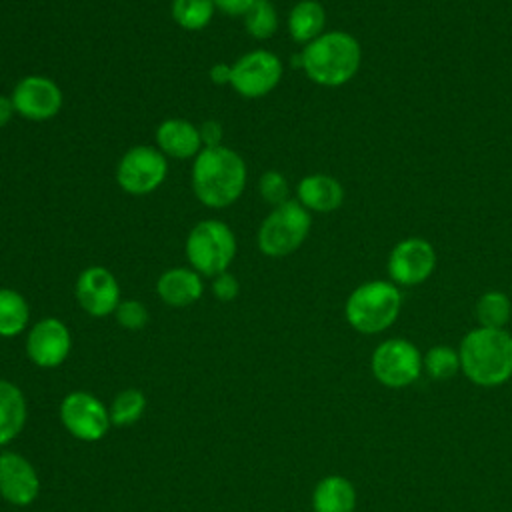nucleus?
<instances>
[{
	"label": "nucleus",
	"mask_w": 512,
	"mask_h": 512,
	"mask_svg": "<svg viewBox=\"0 0 512 512\" xmlns=\"http://www.w3.org/2000/svg\"><path fill=\"white\" fill-rule=\"evenodd\" d=\"M168 176V158L150 144L128 148L116 164V184L130 196H146L158 190Z\"/></svg>",
	"instance_id": "7"
},
{
	"label": "nucleus",
	"mask_w": 512,
	"mask_h": 512,
	"mask_svg": "<svg viewBox=\"0 0 512 512\" xmlns=\"http://www.w3.org/2000/svg\"><path fill=\"white\" fill-rule=\"evenodd\" d=\"M464 374L478 386H498L512 376V336L504 328H474L460 344Z\"/></svg>",
	"instance_id": "3"
},
{
	"label": "nucleus",
	"mask_w": 512,
	"mask_h": 512,
	"mask_svg": "<svg viewBox=\"0 0 512 512\" xmlns=\"http://www.w3.org/2000/svg\"><path fill=\"white\" fill-rule=\"evenodd\" d=\"M30 322V306L22 292L0 288V338L20 336Z\"/></svg>",
	"instance_id": "22"
},
{
	"label": "nucleus",
	"mask_w": 512,
	"mask_h": 512,
	"mask_svg": "<svg viewBox=\"0 0 512 512\" xmlns=\"http://www.w3.org/2000/svg\"><path fill=\"white\" fill-rule=\"evenodd\" d=\"M400 308L402 294L394 282L368 280L350 292L344 316L356 332L378 334L396 322Z\"/></svg>",
	"instance_id": "4"
},
{
	"label": "nucleus",
	"mask_w": 512,
	"mask_h": 512,
	"mask_svg": "<svg viewBox=\"0 0 512 512\" xmlns=\"http://www.w3.org/2000/svg\"><path fill=\"white\" fill-rule=\"evenodd\" d=\"M258 194L268 206H280L290 200V182L278 170H266L258 178Z\"/></svg>",
	"instance_id": "28"
},
{
	"label": "nucleus",
	"mask_w": 512,
	"mask_h": 512,
	"mask_svg": "<svg viewBox=\"0 0 512 512\" xmlns=\"http://www.w3.org/2000/svg\"><path fill=\"white\" fill-rule=\"evenodd\" d=\"M200 128V138H202V144L204 148H210V146H220L222 144V136H224V128L218 120H204L198 124Z\"/></svg>",
	"instance_id": "32"
},
{
	"label": "nucleus",
	"mask_w": 512,
	"mask_h": 512,
	"mask_svg": "<svg viewBox=\"0 0 512 512\" xmlns=\"http://www.w3.org/2000/svg\"><path fill=\"white\" fill-rule=\"evenodd\" d=\"M436 270V250L426 238L410 236L394 244L388 256V276L396 286H418Z\"/></svg>",
	"instance_id": "13"
},
{
	"label": "nucleus",
	"mask_w": 512,
	"mask_h": 512,
	"mask_svg": "<svg viewBox=\"0 0 512 512\" xmlns=\"http://www.w3.org/2000/svg\"><path fill=\"white\" fill-rule=\"evenodd\" d=\"M248 182L244 158L220 144L202 148L192 160L190 184L196 200L212 210H222L240 200Z\"/></svg>",
	"instance_id": "1"
},
{
	"label": "nucleus",
	"mask_w": 512,
	"mask_h": 512,
	"mask_svg": "<svg viewBox=\"0 0 512 512\" xmlns=\"http://www.w3.org/2000/svg\"><path fill=\"white\" fill-rule=\"evenodd\" d=\"M372 372L388 388L410 386L422 372L418 348L404 338H390L376 346L372 354Z\"/></svg>",
	"instance_id": "11"
},
{
	"label": "nucleus",
	"mask_w": 512,
	"mask_h": 512,
	"mask_svg": "<svg viewBox=\"0 0 512 512\" xmlns=\"http://www.w3.org/2000/svg\"><path fill=\"white\" fill-rule=\"evenodd\" d=\"M40 494V476L32 462L18 452H0V496L18 508L30 506Z\"/></svg>",
	"instance_id": "15"
},
{
	"label": "nucleus",
	"mask_w": 512,
	"mask_h": 512,
	"mask_svg": "<svg viewBox=\"0 0 512 512\" xmlns=\"http://www.w3.org/2000/svg\"><path fill=\"white\" fill-rule=\"evenodd\" d=\"M28 406L24 392L10 380L0 378V446L10 444L26 426Z\"/></svg>",
	"instance_id": "19"
},
{
	"label": "nucleus",
	"mask_w": 512,
	"mask_h": 512,
	"mask_svg": "<svg viewBox=\"0 0 512 512\" xmlns=\"http://www.w3.org/2000/svg\"><path fill=\"white\" fill-rule=\"evenodd\" d=\"M278 10L272 0H258L244 16V30L254 40H268L278 32Z\"/></svg>",
	"instance_id": "26"
},
{
	"label": "nucleus",
	"mask_w": 512,
	"mask_h": 512,
	"mask_svg": "<svg viewBox=\"0 0 512 512\" xmlns=\"http://www.w3.org/2000/svg\"><path fill=\"white\" fill-rule=\"evenodd\" d=\"M158 298L172 308H186L204 294V276L190 266H174L164 270L156 280Z\"/></svg>",
	"instance_id": "17"
},
{
	"label": "nucleus",
	"mask_w": 512,
	"mask_h": 512,
	"mask_svg": "<svg viewBox=\"0 0 512 512\" xmlns=\"http://www.w3.org/2000/svg\"><path fill=\"white\" fill-rule=\"evenodd\" d=\"M296 200L312 214H328L342 206L344 188L338 178L322 172L306 174L296 184Z\"/></svg>",
	"instance_id": "18"
},
{
	"label": "nucleus",
	"mask_w": 512,
	"mask_h": 512,
	"mask_svg": "<svg viewBox=\"0 0 512 512\" xmlns=\"http://www.w3.org/2000/svg\"><path fill=\"white\" fill-rule=\"evenodd\" d=\"M284 76V64L280 56L266 48L244 52L232 62L230 88L248 100L264 98L278 88Z\"/></svg>",
	"instance_id": "8"
},
{
	"label": "nucleus",
	"mask_w": 512,
	"mask_h": 512,
	"mask_svg": "<svg viewBox=\"0 0 512 512\" xmlns=\"http://www.w3.org/2000/svg\"><path fill=\"white\" fill-rule=\"evenodd\" d=\"M510 316L512 302L500 290H488L476 302V318L482 328H504Z\"/></svg>",
	"instance_id": "24"
},
{
	"label": "nucleus",
	"mask_w": 512,
	"mask_h": 512,
	"mask_svg": "<svg viewBox=\"0 0 512 512\" xmlns=\"http://www.w3.org/2000/svg\"><path fill=\"white\" fill-rule=\"evenodd\" d=\"M310 228V212L296 198H290L264 216L256 232V246L268 258H284L306 242Z\"/></svg>",
	"instance_id": "6"
},
{
	"label": "nucleus",
	"mask_w": 512,
	"mask_h": 512,
	"mask_svg": "<svg viewBox=\"0 0 512 512\" xmlns=\"http://www.w3.org/2000/svg\"><path fill=\"white\" fill-rule=\"evenodd\" d=\"M362 64L358 40L344 30H328L302 46L300 70L318 86L338 88L350 82Z\"/></svg>",
	"instance_id": "2"
},
{
	"label": "nucleus",
	"mask_w": 512,
	"mask_h": 512,
	"mask_svg": "<svg viewBox=\"0 0 512 512\" xmlns=\"http://www.w3.org/2000/svg\"><path fill=\"white\" fill-rule=\"evenodd\" d=\"M286 28L290 38L300 46H306L312 40H316L320 34L326 32V10L322 2L298 0L288 12Z\"/></svg>",
	"instance_id": "20"
},
{
	"label": "nucleus",
	"mask_w": 512,
	"mask_h": 512,
	"mask_svg": "<svg viewBox=\"0 0 512 512\" xmlns=\"http://www.w3.org/2000/svg\"><path fill=\"white\" fill-rule=\"evenodd\" d=\"M24 350L34 366L44 370L58 368L72 350L70 328L60 318L46 316L28 328Z\"/></svg>",
	"instance_id": "12"
},
{
	"label": "nucleus",
	"mask_w": 512,
	"mask_h": 512,
	"mask_svg": "<svg viewBox=\"0 0 512 512\" xmlns=\"http://www.w3.org/2000/svg\"><path fill=\"white\" fill-rule=\"evenodd\" d=\"M212 2L216 6V12H222L234 18H244L258 0H212Z\"/></svg>",
	"instance_id": "31"
},
{
	"label": "nucleus",
	"mask_w": 512,
	"mask_h": 512,
	"mask_svg": "<svg viewBox=\"0 0 512 512\" xmlns=\"http://www.w3.org/2000/svg\"><path fill=\"white\" fill-rule=\"evenodd\" d=\"M116 322L124 328V330H142L146 328V324L150 322V312L146 308L144 302L140 300H122L114 312Z\"/></svg>",
	"instance_id": "29"
},
{
	"label": "nucleus",
	"mask_w": 512,
	"mask_h": 512,
	"mask_svg": "<svg viewBox=\"0 0 512 512\" xmlns=\"http://www.w3.org/2000/svg\"><path fill=\"white\" fill-rule=\"evenodd\" d=\"M154 146L170 160H194L204 148L198 124L186 118H166L156 126Z\"/></svg>",
	"instance_id": "16"
},
{
	"label": "nucleus",
	"mask_w": 512,
	"mask_h": 512,
	"mask_svg": "<svg viewBox=\"0 0 512 512\" xmlns=\"http://www.w3.org/2000/svg\"><path fill=\"white\" fill-rule=\"evenodd\" d=\"M58 412L66 432L80 442H98L112 426L110 412L104 402L86 390L68 392L62 398Z\"/></svg>",
	"instance_id": "9"
},
{
	"label": "nucleus",
	"mask_w": 512,
	"mask_h": 512,
	"mask_svg": "<svg viewBox=\"0 0 512 512\" xmlns=\"http://www.w3.org/2000/svg\"><path fill=\"white\" fill-rule=\"evenodd\" d=\"M108 412H110V420L114 426H130V424L138 422L142 418V414L146 412V396L138 388L120 390L114 396Z\"/></svg>",
	"instance_id": "25"
},
{
	"label": "nucleus",
	"mask_w": 512,
	"mask_h": 512,
	"mask_svg": "<svg viewBox=\"0 0 512 512\" xmlns=\"http://www.w3.org/2000/svg\"><path fill=\"white\" fill-rule=\"evenodd\" d=\"M314 512H354L356 490L352 482L340 474L324 476L312 492Z\"/></svg>",
	"instance_id": "21"
},
{
	"label": "nucleus",
	"mask_w": 512,
	"mask_h": 512,
	"mask_svg": "<svg viewBox=\"0 0 512 512\" xmlns=\"http://www.w3.org/2000/svg\"><path fill=\"white\" fill-rule=\"evenodd\" d=\"M216 14L212 0H172L170 16L174 24L186 32L204 30Z\"/></svg>",
	"instance_id": "23"
},
{
	"label": "nucleus",
	"mask_w": 512,
	"mask_h": 512,
	"mask_svg": "<svg viewBox=\"0 0 512 512\" xmlns=\"http://www.w3.org/2000/svg\"><path fill=\"white\" fill-rule=\"evenodd\" d=\"M208 78L212 84L216 86H230V80H232V64H226V62H216L210 66L208 70Z\"/></svg>",
	"instance_id": "33"
},
{
	"label": "nucleus",
	"mask_w": 512,
	"mask_h": 512,
	"mask_svg": "<svg viewBox=\"0 0 512 512\" xmlns=\"http://www.w3.org/2000/svg\"><path fill=\"white\" fill-rule=\"evenodd\" d=\"M210 290L216 300L232 302L240 294V282L232 272L226 270V272L210 278Z\"/></svg>",
	"instance_id": "30"
},
{
	"label": "nucleus",
	"mask_w": 512,
	"mask_h": 512,
	"mask_svg": "<svg viewBox=\"0 0 512 512\" xmlns=\"http://www.w3.org/2000/svg\"><path fill=\"white\" fill-rule=\"evenodd\" d=\"M14 116H16V112H14V106H12L10 96L0 94V128L8 126Z\"/></svg>",
	"instance_id": "34"
},
{
	"label": "nucleus",
	"mask_w": 512,
	"mask_h": 512,
	"mask_svg": "<svg viewBox=\"0 0 512 512\" xmlns=\"http://www.w3.org/2000/svg\"><path fill=\"white\" fill-rule=\"evenodd\" d=\"M10 100L16 116L28 122H46L62 110L64 94L56 80L42 74H28L14 84Z\"/></svg>",
	"instance_id": "10"
},
{
	"label": "nucleus",
	"mask_w": 512,
	"mask_h": 512,
	"mask_svg": "<svg viewBox=\"0 0 512 512\" xmlns=\"http://www.w3.org/2000/svg\"><path fill=\"white\" fill-rule=\"evenodd\" d=\"M238 252V240L234 230L216 218L196 222L186 240L184 254L188 266L204 278H214L230 268Z\"/></svg>",
	"instance_id": "5"
},
{
	"label": "nucleus",
	"mask_w": 512,
	"mask_h": 512,
	"mask_svg": "<svg viewBox=\"0 0 512 512\" xmlns=\"http://www.w3.org/2000/svg\"><path fill=\"white\" fill-rule=\"evenodd\" d=\"M422 368L426 374L434 380H448L452 378L458 370H462L460 364V354L458 350L450 346H432L426 356L422 358Z\"/></svg>",
	"instance_id": "27"
},
{
	"label": "nucleus",
	"mask_w": 512,
	"mask_h": 512,
	"mask_svg": "<svg viewBox=\"0 0 512 512\" xmlns=\"http://www.w3.org/2000/svg\"><path fill=\"white\" fill-rule=\"evenodd\" d=\"M74 296L78 306L94 318H104L116 312L122 302L118 278L104 266L94 264L84 268L74 282Z\"/></svg>",
	"instance_id": "14"
}]
</instances>
